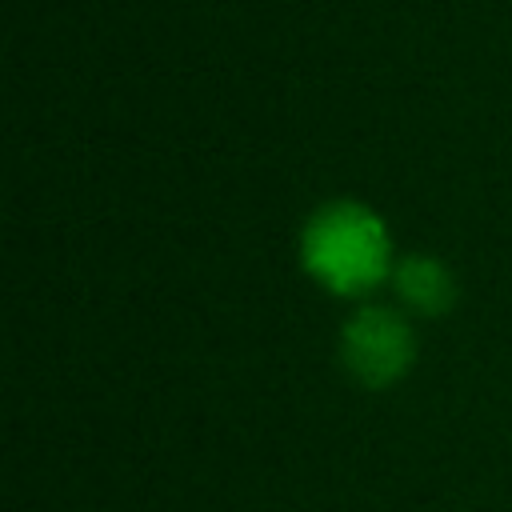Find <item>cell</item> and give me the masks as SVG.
I'll return each instance as SVG.
<instances>
[{"label":"cell","mask_w":512,"mask_h":512,"mask_svg":"<svg viewBox=\"0 0 512 512\" xmlns=\"http://www.w3.org/2000/svg\"><path fill=\"white\" fill-rule=\"evenodd\" d=\"M304 268L340 296L368 292L388 272V232L376 212L364 204H328L320 208L300 240Z\"/></svg>","instance_id":"6da1fadb"},{"label":"cell","mask_w":512,"mask_h":512,"mask_svg":"<svg viewBox=\"0 0 512 512\" xmlns=\"http://www.w3.org/2000/svg\"><path fill=\"white\" fill-rule=\"evenodd\" d=\"M340 348H344L348 372L368 388H384V384L400 380L416 352L408 324L388 308H360L344 324Z\"/></svg>","instance_id":"7a4b0ae2"},{"label":"cell","mask_w":512,"mask_h":512,"mask_svg":"<svg viewBox=\"0 0 512 512\" xmlns=\"http://www.w3.org/2000/svg\"><path fill=\"white\" fill-rule=\"evenodd\" d=\"M396 296L416 312V316H440L456 300V284L444 264L432 256H408L396 268Z\"/></svg>","instance_id":"3957f363"}]
</instances>
